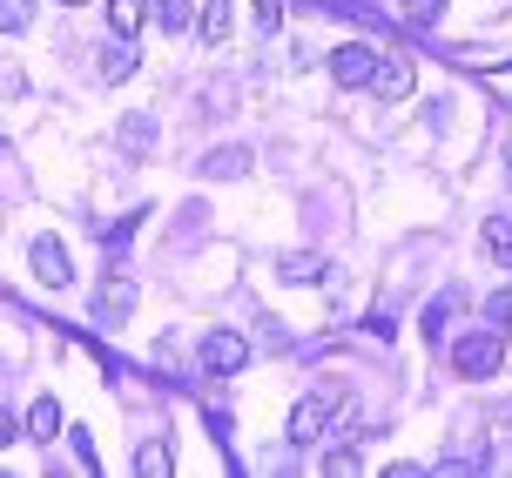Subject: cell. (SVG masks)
<instances>
[{
  "mask_svg": "<svg viewBox=\"0 0 512 478\" xmlns=\"http://www.w3.org/2000/svg\"><path fill=\"white\" fill-rule=\"evenodd\" d=\"M499 364H506V351H499L492 330H465L459 344H452V371H459V378H492Z\"/></svg>",
  "mask_w": 512,
  "mask_h": 478,
  "instance_id": "1",
  "label": "cell"
},
{
  "mask_svg": "<svg viewBox=\"0 0 512 478\" xmlns=\"http://www.w3.org/2000/svg\"><path fill=\"white\" fill-rule=\"evenodd\" d=\"M337 404H344V384H324L317 398L297 404V411H290V445H310V438H324V425H331Z\"/></svg>",
  "mask_w": 512,
  "mask_h": 478,
  "instance_id": "2",
  "label": "cell"
},
{
  "mask_svg": "<svg viewBox=\"0 0 512 478\" xmlns=\"http://www.w3.org/2000/svg\"><path fill=\"white\" fill-rule=\"evenodd\" d=\"M243 364H250V337H243V330H209L203 337V371L230 378V371H243Z\"/></svg>",
  "mask_w": 512,
  "mask_h": 478,
  "instance_id": "3",
  "label": "cell"
},
{
  "mask_svg": "<svg viewBox=\"0 0 512 478\" xmlns=\"http://www.w3.org/2000/svg\"><path fill=\"white\" fill-rule=\"evenodd\" d=\"M371 68H378V48H364V41H351V48L331 54V81H337V88H364Z\"/></svg>",
  "mask_w": 512,
  "mask_h": 478,
  "instance_id": "4",
  "label": "cell"
},
{
  "mask_svg": "<svg viewBox=\"0 0 512 478\" xmlns=\"http://www.w3.org/2000/svg\"><path fill=\"white\" fill-rule=\"evenodd\" d=\"M27 263H34V277L48 283V290H61V283H68V250H61V236H34Z\"/></svg>",
  "mask_w": 512,
  "mask_h": 478,
  "instance_id": "5",
  "label": "cell"
},
{
  "mask_svg": "<svg viewBox=\"0 0 512 478\" xmlns=\"http://www.w3.org/2000/svg\"><path fill=\"white\" fill-rule=\"evenodd\" d=\"M411 61H391V54H378V68H371V88L378 95H411Z\"/></svg>",
  "mask_w": 512,
  "mask_h": 478,
  "instance_id": "6",
  "label": "cell"
},
{
  "mask_svg": "<svg viewBox=\"0 0 512 478\" xmlns=\"http://www.w3.org/2000/svg\"><path fill=\"white\" fill-rule=\"evenodd\" d=\"M54 431H61V404H54V398H34V411H27V438H41V445H48Z\"/></svg>",
  "mask_w": 512,
  "mask_h": 478,
  "instance_id": "7",
  "label": "cell"
},
{
  "mask_svg": "<svg viewBox=\"0 0 512 478\" xmlns=\"http://www.w3.org/2000/svg\"><path fill=\"white\" fill-rule=\"evenodd\" d=\"M486 256L499 263V270H512V223H506V216H492V223H486Z\"/></svg>",
  "mask_w": 512,
  "mask_h": 478,
  "instance_id": "8",
  "label": "cell"
},
{
  "mask_svg": "<svg viewBox=\"0 0 512 478\" xmlns=\"http://www.w3.org/2000/svg\"><path fill=\"white\" fill-rule=\"evenodd\" d=\"M203 169H209L216 182H230V176H243V169H250V155H243V149H216V155L203 162Z\"/></svg>",
  "mask_w": 512,
  "mask_h": 478,
  "instance_id": "9",
  "label": "cell"
},
{
  "mask_svg": "<svg viewBox=\"0 0 512 478\" xmlns=\"http://www.w3.org/2000/svg\"><path fill=\"white\" fill-rule=\"evenodd\" d=\"M108 27H115V34H135V27H142V0H108Z\"/></svg>",
  "mask_w": 512,
  "mask_h": 478,
  "instance_id": "10",
  "label": "cell"
},
{
  "mask_svg": "<svg viewBox=\"0 0 512 478\" xmlns=\"http://www.w3.org/2000/svg\"><path fill=\"white\" fill-rule=\"evenodd\" d=\"M277 270H283V283H317V277H324V263H317V256H283Z\"/></svg>",
  "mask_w": 512,
  "mask_h": 478,
  "instance_id": "11",
  "label": "cell"
},
{
  "mask_svg": "<svg viewBox=\"0 0 512 478\" xmlns=\"http://www.w3.org/2000/svg\"><path fill=\"white\" fill-rule=\"evenodd\" d=\"M27 21H34V0H0V27L7 34H21Z\"/></svg>",
  "mask_w": 512,
  "mask_h": 478,
  "instance_id": "12",
  "label": "cell"
},
{
  "mask_svg": "<svg viewBox=\"0 0 512 478\" xmlns=\"http://www.w3.org/2000/svg\"><path fill=\"white\" fill-rule=\"evenodd\" d=\"M149 7H155L162 27H189V7H196V0H149Z\"/></svg>",
  "mask_w": 512,
  "mask_h": 478,
  "instance_id": "13",
  "label": "cell"
},
{
  "mask_svg": "<svg viewBox=\"0 0 512 478\" xmlns=\"http://www.w3.org/2000/svg\"><path fill=\"white\" fill-rule=\"evenodd\" d=\"M438 14H445V0H405V21L411 27H438Z\"/></svg>",
  "mask_w": 512,
  "mask_h": 478,
  "instance_id": "14",
  "label": "cell"
},
{
  "mask_svg": "<svg viewBox=\"0 0 512 478\" xmlns=\"http://www.w3.org/2000/svg\"><path fill=\"white\" fill-rule=\"evenodd\" d=\"M135 472H142V478H162V472H169V452H162V445H142V452H135Z\"/></svg>",
  "mask_w": 512,
  "mask_h": 478,
  "instance_id": "15",
  "label": "cell"
},
{
  "mask_svg": "<svg viewBox=\"0 0 512 478\" xmlns=\"http://www.w3.org/2000/svg\"><path fill=\"white\" fill-rule=\"evenodd\" d=\"M102 75L108 81H128V75H135V54H128V48H108L102 54Z\"/></svg>",
  "mask_w": 512,
  "mask_h": 478,
  "instance_id": "16",
  "label": "cell"
},
{
  "mask_svg": "<svg viewBox=\"0 0 512 478\" xmlns=\"http://www.w3.org/2000/svg\"><path fill=\"white\" fill-rule=\"evenodd\" d=\"M203 34H209V41H223V34H230V0H209V14H203Z\"/></svg>",
  "mask_w": 512,
  "mask_h": 478,
  "instance_id": "17",
  "label": "cell"
},
{
  "mask_svg": "<svg viewBox=\"0 0 512 478\" xmlns=\"http://www.w3.org/2000/svg\"><path fill=\"white\" fill-rule=\"evenodd\" d=\"M102 303H108V310H115V317H122L128 303H135V283H108V290H102Z\"/></svg>",
  "mask_w": 512,
  "mask_h": 478,
  "instance_id": "18",
  "label": "cell"
},
{
  "mask_svg": "<svg viewBox=\"0 0 512 478\" xmlns=\"http://www.w3.org/2000/svg\"><path fill=\"white\" fill-rule=\"evenodd\" d=\"M277 27V0H256V34H270Z\"/></svg>",
  "mask_w": 512,
  "mask_h": 478,
  "instance_id": "19",
  "label": "cell"
},
{
  "mask_svg": "<svg viewBox=\"0 0 512 478\" xmlns=\"http://www.w3.org/2000/svg\"><path fill=\"white\" fill-rule=\"evenodd\" d=\"M0 445H14V418L7 411H0Z\"/></svg>",
  "mask_w": 512,
  "mask_h": 478,
  "instance_id": "20",
  "label": "cell"
},
{
  "mask_svg": "<svg viewBox=\"0 0 512 478\" xmlns=\"http://www.w3.org/2000/svg\"><path fill=\"white\" fill-rule=\"evenodd\" d=\"M68 7H88V0H68Z\"/></svg>",
  "mask_w": 512,
  "mask_h": 478,
  "instance_id": "21",
  "label": "cell"
}]
</instances>
